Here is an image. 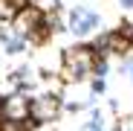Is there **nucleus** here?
I'll list each match as a JSON object with an SVG mask.
<instances>
[{
	"label": "nucleus",
	"mask_w": 133,
	"mask_h": 131,
	"mask_svg": "<svg viewBox=\"0 0 133 131\" xmlns=\"http://www.w3.org/2000/svg\"><path fill=\"white\" fill-rule=\"evenodd\" d=\"M93 64H96L93 47H70L61 55V73H64L61 79L64 82H81L93 73Z\"/></svg>",
	"instance_id": "nucleus-1"
},
{
	"label": "nucleus",
	"mask_w": 133,
	"mask_h": 131,
	"mask_svg": "<svg viewBox=\"0 0 133 131\" xmlns=\"http://www.w3.org/2000/svg\"><path fill=\"white\" fill-rule=\"evenodd\" d=\"M64 111V99L58 93H46V90H38L29 99V122L35 125H46L52 119H58Z\"/></svg>",
	"instance_id": "nucleus-2"
},
{
	"label": "nucleus",
	"mask_w": 133,
	"mask_h": 131,
	"mask_svg": "<svg viewBox=\"0 0 133 131\" xmlns=\"http://www.w3.org/2000/svg\"><path fill=\"white\" fill-rule=\"evenodd\" d=\"M29 99L32 96L20 93V90L0 96V117H3V122H26L29 119Z\"/></svg>",
	"instance_id": "nucleus-3"
},
{
	"label": "nucleus",
	"mask_w": 133,
	"mask_h": 131,
	"mask_svg": "<svg viewBox=\"0 0 133 131\" xmlns=\"http://www.w3.org/2000/svg\"><path fill=\"white\" fill-rule=\"evenodd\" d=\"M96 26H101V18L96 15V12H90V9H84V6H75L72 12H70V29L78 35V38H84V35H90Z\"/></svg>",
	"instance_id": "nucleus-4"
},
{
	"label": "nucleus",
	"mask_w": 133,
	"mask_h": 131,
	"mask_svg": "<svg viewBox=\"0 0 133 131\" xmlns=\"http://www.w3.org/2000/svg\"><path fill=\"white\" fill-rule=\"evenodd\" d=\"M3 47H6V53L17 55V53H23V50H26V38H17V35L12 32L9 38H3Z\"/></svg>",
	"instance_id": "nucleus-5"
},
{
	"label": "nucleus",
	"mask_w": 133,
	"mask_h": 131,
	"mask_svg": "<svg viewBox=\"0 0 133 131\" xmlns=\"http://www.w3.org/2000/svg\"><path fill=\"white\" fill-rule=\"evenodd\" d=\"M17 15V9L9 3V0H0V20H12Z\"/></svg>",
	"instance_id": "nucleus-6"
},
{
	"label": "nucleus",
	"mask_w": 133,
	"mask_h": 131,
	"mask_svg": "<svg viewBox=\"0 0 133 131\" xmlns=\"http://www.w3.org/2000/svg\"><path fill=\"white\" fill-rule=\"evenodd\" d=\"M113 131H133V114L119 117V119H116V125H113Z\"/></svg>",
	"instance_id": "nucleus-7"
},
{
	"label": "nucleus",
	"mask_w": 133,
	"mask_h": 131,
	"mask_svg": "<svg viewBox=\"0 0 133 131\" xmlns=\"http://www.w3.org/2000/svg\"><path fill=\"white\" fill-rule=\"evenodd\" d=\"M93 76H96V79H104V76H107V58H96V64H93Z\"/></svg>",
	"instance_id": "nucleus-8"
},
{
	"label": "nucleus",
	"mask_w": 133,
	"mask_h": 131,
	"mask_svg": "<svg viewBox=\"0 0 133 131\" xmlns=\"http://www.w3.org/2000/svg\"><path fill=\"white\" fill-rule=\"evenodd\" d=\"M104 87H107V84H104V79H96V76H93V82H90V90H93L96 96H98V93H104Z\"/></svg>",
	"instance_id": "nucleus-9"
},
{
	"label": "nucleus",
	"mask_w": 133,
	"mask_h": 131,
	"mask_svg": "<svg viewBox=\"0 0 133 131\" xmlns=\"http://www.w3.org/2000/svg\"><path fill=\"white\" fill-rule=\"evenodd\" d=\"M9 3H12L15 9H23V6H29V0H9Z\"/></svg>",
	"instance_id": "nucleus-10"
},
{
	"label": "nucleus",
	"mask_w": 133,
	"mask_h": 131,
	"mask_svg": "<svg viewBox=\"0 0 133 131\" xmlns=\"http://www.w3.org/2000/svg\"><path fill=\"white\" fill-rule=\"evenodd\" d=\"M119 6L122 9H133V0H119Z\"/></svg>",
	"instance_id": "nucleus-11"
},
{
	"label": "nucleus",
	"mask_w": 133,
	"mask_h": 131,
	"mask_svg": "<svg viewBox=\"0 0 133 131\" xmlns=\"http://www.w3.org/2000/svg\"><path fill=\"white\" fill-rule=\"evenodd\" d=\"M3 125H6V122H3V117H0V131H3Z\"/></svg>",
	"instance_id": "nucleus-12"
},
{
	"label": "nucleus",
	"mask_w": 133,
	"mask_h": 131,
	"mask_svg": "<svg viewBox=\"0 0 133 131\" xmlns=\"http://www.w3.org/2000/svg\"><path fill=\"white\" fill-rule=\"evenodd\" d=\"M130 79H133V67H130Z\"/></svg>",
	"instance_id": "nucleus-13"
}]
</instances>
